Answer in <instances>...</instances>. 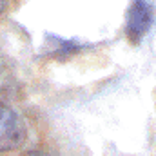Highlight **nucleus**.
I'll return each mask as SVG.
<instances>
[{
	"instance_id": "obj_1",
	"label": "nucleus",
	"mask_w": 156,
	"mask_h": 156,
	"mask_svg": "<svg viewBox=\"0 0 156 156\" xmlns=\"http://www.w3.org/2000/svg\"><path fill=\"white\" fill-rule=\"evenodd\" d=\"M154 18V9L147 0H133L125 11V37L129 44L140 45L147 37Z\"/></svg>"
},
{
	"instance_id": "obj_2",
	"label": "nucleus",
	"mask_w": 156,
	"mask_h": 156,
	"mask_svg": "<svg viewBox=\"0 0 156 156\" xmlns=\"http://www.w3.org/2000/svg\"><path fill=\"white\" fill-rule=\"evenodd\" d=\"M27 138L26 122L11 107L0 105V154L13 153L24 145Z\"/></svg>"
},
{
	"instance_id": "obj_3",
	"label": "nucleus",
	"mask_w": 156,
	"mask_h": 156,
	"mask_svg": "<svg viewBox=\"0 0 156 156\" xmlns=\"http://www.w3.org/2000/svg\"><path fill=\"white\" fill-rule=\"evenodd\" d=\"M22 87L20 82L15 78V75L0 66V105L2 107H11L15 102L20 100Z\"/></svg>"
},
{
	"instance_id": "obj_4",
	"label": "nucleus",
	"mask_w": 156,
	"mask_h": 156,
	"mask_svg": "<svg viewBox=\"0 0 156 156\" xmlns=\"http://www.w3.org/2000/svg\"><path fill=\"white\" fill-rule=\"evenodd\" d=\"M20 156H49L47 153H44V151H40V149H33V151H27V153H24V154Z\"/></svg>"
},
{
	"instance_id": "obj_5",
	"label": "nucleus",
	"mask_w": 156,
	"mask_h": 156,
	"mask_svg": "<svg viewBox=\"0 0 156 156\" xmlns=\"http://www.w3.org/2000/svg\"><path fill=\"white\" fill-rule=\"evenodd\" d=\"M5 5H7V0H0V15L5 11Z\"/></svg>"
}]
</instances>
